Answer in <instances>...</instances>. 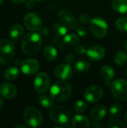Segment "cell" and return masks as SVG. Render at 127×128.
<instances>
[{"label":"cell","instance_id":"6da1fadb","mask_svg":"<svg viewBox=\"0 0 127 128\" xmlns=\"http://www.w3.org/2000/svg\"><path fill=\"white\" fill-rule=\"evenodd\" d=\"M41 36L38 33L31 32L25 34L22 40V50L26 56L35 55L40 48Z\"/></svg>","mask_w":127,"mask_h":128},{"label":"cell","instance_id":"7a4b0ae2","mask_svg":"<svg viewBox=\"0 0 127 128\" xmlns=\"http://www.w3.org/2000/svg\"><path fill=\"white\" fill-rule=\"evenodd\" d=\"M72 94L71 86L63 80L55 82L50 88V95L56 101H64L70 98Z\"/></svg>","mask_w":127,"mask_h":128},{"label":"cell","instance_id":"3957f363","mask_svg":"<svg viewBox=\"0 0 127 128\" xmlns=\"http://www.w3.org/2000/svg\"><path fill=\"white\" fill-rule=\"evenodd\" d=\"M15 46L13 43L8 39L0 40V64H8L13 58Z\"/></svg>","mask_w":127,"mask_h":128},{"label":"cell","instance_id":"277c9868","mask_svg":"<svg viewBox=\"0 0 127 128\" xmlns=\"http://www.w3.org/2000/svg\"><path fill=\"white\" fill-rule=\"evenodd\" d=\"M23 118L26 124L30 128L40 127L43 121L42 113L36 108L28 106L24 110Z\"/></svg>","mask_w":127,"mask_h":128},{"label":"cell","instance_id":"5b68a950","mask_svg":"<svg viewBox=\"0 0 127 128\" xmlns=\"http://www.w3.org/2000/svg\"><path fill=\"white\" fill-rule=\"evenodd\" d=\"M50 118L56 124L64 125L67 124L71 118V112L69 109L58 106L54 107L50 111Z\"/></svg>","mask_w":127,"mask_h":128},{"label":"cell","instance_id":"8992f818","mask_svg":"<svg viewBox=\"0 0 127 128\" xmlns=\"http://www.w3.org/2000/svg\"><path fill=\"white\" fill-rule=\"evenodd\" d=\"M113 96L118 100H127V82L123 79L116 80L110 85Z\"/></svg>","mask_w":127,"mask_h":128},{"label":"cell","instance_id":"52a82bcc","mask_svg":"<svg viewBox=\"0 0 127 128\" xmlns=\"http://www.w3.org/2000/svg\"><path fill=\"white\" fill-rule=\"evenodd\" d=\"M90 26L93 34L98 38L105 37L108 32V24L103 18L95 17L92 19L91 20Z\"/></svg>","mask_w":127,"mask_h":128},{"label":"cell","instance_id":"ba28073f","mask_svg":"<svg viewBox=\"0 0 127 128\" xmlns=\"http://www.w3.org/2000/svg\"><path fill=\"white\" fill-rule=\"evenodd\" d=\"M84 97L90 103L97 102L103 97V89L100 86H89L85 89Z\"/></svg>","mask_w":127,"mask_h":128},{"label":"cell","instance_id":"9c48e42d","mask_svg":"<svg viewBox=\"0 0 127 128\" xmlns=\"http://www.w3.org/2000/svg\"><path fill=\"white\" fill-rule=\"evenodd\" d=\"M58 18L67 28L73 29L76 28L78 26V20L76 17L71 11L67 9H64L59 12Z\"/></svg>","mask_w":127,"mask_h":128},{"label":"cell","instance_id":"30bf717a","mask_svg":"<svg viewBox=\"0 0 127 128\" xmlns=\"http://www.w3.org/2000/svg\"><path fill=\"white\" fill-rule=\"evenodd\" d=\"M49 86V76L44 72L39 73L34 81V90L37 93L46 92Z\"/></svg>","mask_w":127,"mask_h":128},{"label":"cell","instance_id":"8fae6325","mask_svg":"<svg viewBox=\"0 0 127 128\" xmlns=\"http://www.w3.org/2000/svg\"><path fill=\"white\" fill-rule=\"evenodd\" d=\"M24 24L30 31H37L42 27L40 18L34 13H28L24 17Z\"/></svg>","mask_w":127,"mask_h":128},{"label":"cell","instance_id":"7c38bea8","mask_svg":"<svg viewBox=\"0 0 127 128\" xmlns=\"http://www.w3.org/2000/svg\"><path fill=\"white\" fill-rule=\"evenodd\" d=\"M54 74L56 78L61 80H66L70 79L73 75L72 68L69 64H62L58 65L55 70Z\"/></svg>","mask_w":127,"mask_h":128},{"label":"cell","instance_id":"4fadbf2b","mask_svg":"<svg viewBox=\"0 0 127 128\" xmlns=\"http://www.w3.org/2000/svg\"><path fill=\"white\" fill-rule=\"evenodd\" d=\"M39 63L37 60L28 58L24 60L21 64V70L25 75H32L39 69Z\"/></svg>","mask_w":127,"mask_h":128},{"label":"cell","instance_id":"5bb4252c","mask_svg":"<svg viewBox=\"0 0 127 128\" xmlns=\"http://www.w3.org/2000/svg\"><path fill=\"white\" fill-rule=\"evenodd\" d=\"M16 93V87L11 83H3L0 86V94L5 99H12Z\"/></svg>","mask_w":127,"mask_h":128},{"label":"cell","instance_id":"9a60e30c","mask_svg":"<svg viewBox=\"0 0 127 128\" xmlns=\"http://www.w3.org/2000/svg\"><path fill=\"white\" fill-rule=\"evenodd\" d=\"M87 56L91 61H99L104 57L105 50L100 46H93L87 50Z\"/></svg>","mask_w":127,"mask_h":128},{"label":"cell","instance_id":"2e32d148","mask_svg":"<svg viewBox=\"0 0 127 128\" xmlns=\"http://www.w3.org/2000/svg\"><path fill=\"white\" fill-rule=\"evenodd\" d=\"M90 125V121L85 116L76 115L72 119V126L74 128H88Z\"/></svg>","mask_w":127,"mask_h":128},{"label":"cell","instance_id":"e0dca14e","mask_svg":"<svg viewBox=\"0 0 127 128\" xmlns=\"http://www.w3.org/2000/svg\"><path fill=\"white\" fill-rule=\"evenodd\" d=\"M107 114V109L105 106L98 105L95 106L90 112V116L94 121H100L103 119Z\"/></svg>","mask_w":127,"mask_h":128},{"label":"cell","instance_id":"ac0fdd59","mask_svg":"<svg viewBox=\"0 0 127 128\" xmlns=\"http://www.w3.org/2000/svg\"><path fill=\"white\" fill-rule=\"evenodd\" d=\"M100 74H101V76L105 80V82L106 85L110 84L111 81L114 79L115 76L114 69L111 66H109V65H105L101 68Z\"/></svg>","mask_w":127,"mask_h":128},{"label":"cell","instance_id":"d6986e66","mask_svg":"<svg viewBox=\"0 0 127 128\" xmlns=\"http://www.w3.org/2000/svg\"><path fill=\"white\" fill-rule=\"evenodd\" d=\"M24 32V28L20 24H15L13 26H11L10 29V37L13 40H19L21 38Z\"/></svg>","mask_w":127,"mask_h":128},{"label":"cell","instance_id":"ffe728a7","mask_svg":"<svg viewBox=\"0 0 127 128\" xmlns=\"http://www.w3.org/2000/svg\"><path fill=\"white\" fill-rule=\"evenodd\" d=\"M43 56L47 61H55L58 56L57 50L52 46H47L43 50Z\"/></svg>","mask_w":127,"mask_h":128},{"label":"cell","instance_id":"44dd1931","mask_svg":"<svg viewBox=\"0 0 127 128\" xmlns=\"http://www.w3.org/2000/svg\"><path fill=\"white\" fill-rule=\"evenodd\" d=\"M112 7L117 12L125 14L127 12V0H113Z\"/></svg>","mask_w":127,"mask_h":128},{"label":"cell","instance_id":"7402d4cb","mask_svg":"<svg viewBox=\"0 0 127 128\" xmlns=\"http://www.w3.org/2000/svg\"><path fill=\"white\" fill-rule=\"evenodd\" d=\"M19 74V70L16 67H9L4 71V78L7 80L12 81L17 78Z\"/></svg>","mask_w":127,"mask_h":128},{"label":"cell","instance_id":"603a6c76","mask_svg":"<svg viewBox=\"0 0 127 128\" xmlns=\"http://www.w3.org/2000/svg\"><path fill=\"white\" fill-rule=\"evenodd\" d=\"M52 31H53L54 34H55V36L61 38V37L66 35V34L67 32V28L64 24H61V23L57 22V23H55L53 25Z\"/></svg>","mask_w":127,"mask_h":128},{"label":"cell","instance_id":"cb8c5ba5","mask_svg":"<svg viewBox=\"0 0 127 128\" xmlns=\"http://www.w3.org/2000/svg\"><path fill=\"white\" fill-rule=\"evenodd\" d=\"M38 100L40 104L46 109H49L53 106V99L50 96L41 95L39 97Z\"/></svg>","mask_w":127,"mask_h":128},{"label":"cell","instance_id":"d4e9b609","mask_svg":"<svg viewBox=\"0 0 127 128\" xmlns=\"http://www.w3.org/2000/svg\"><path fill=\"white\" fill-rule=\"evenodd\" d=\"M63 42L66 45L74 46V45H76L79 42V38L75 34H69L64 36Z\"/></svg>","mask_w":127,"mask_h":128},{"label":"cell","instance_id":"484cf974","mask_svg":"<svg viewBox=\"0 0 127 128\" xmlns=\"http://www.w3.org/2000/svg\"><path fill=\"white\" fill-rule=\"evenodd\" d=\"M90 68V63L85 60H79L77 61L74 64V68L76 71L79 72H85L87 71Z\"/></svg>","mask_w":127,"mask_h":128},{"label":"cell","instance_id":"4316f807","mask_svg":"<svg viewBox=\"0 0 127 128\" xmlns=\"http://www.w3.org/2000/svg\"><path fill=\"white\" fill-rule=\"evenodd\" d=\"M122 112V106L119 104H113L109 110V117L110 118H117L119 117Z\"/></svg>","mask_w":127,"mask_h":128},{"label":"cell","instance_id":"83f0119b","mask_svg":"<svg viewBox=\"0 0 127 128\" xmlns=\"http://www.w3.org/2000/svg\"><path fill=\"white\" fill-rule=\"evenodd\" d=\"M115 62L119 65L125 64L127 62V55L124 52H118L115 56Z\"/></svg>","mask_w":127,"mask_h":128},{"label":"cell","instance_id":"f1b7e54d","mask_svg":"<svg viewBox=\"0 0 127 128\" xmlns=\"http://www.w3.org/2000/svg\"><path fill=\"white\" fill-rule=\"evenodd\" d=\"M116 27L122 32H127V18H119L116 21Z\"/></svg>","mask_w":127,"mask_h":128},{"label":"cell","instance_id":"f546056e","mask_svg":"<svg viewBox=\"0 0 127 128\" xmlns=\"http://www.w3.org/2000/svg\"><path fill=\"white\" fill-rule=\"evenodd\" d=\"M106 127L108 128H126L127 124L120 120H112L107 124Z\"/></svg>","mask_w":127,"mask_h":128},{"label":"cell","instance_id":"4dcf8cb0","mask_svg":"<svg viewBox=\"0 0 127 128\" xmlns=\"http://www.w3.org/2000/svg\"><path fill=\"white\" fill-rule=\"evenodd\" d=\"M73 108L75 111L79 112H85L88 109V104L83 100H79L76 102Z\"/></svg>","mask_w":127,"mask_h":128},{"label":"cell","instance_id":"1f68e13d","mask_svg":"<svg viewBox=\"0 0 127 128\" xmlns=\"http://www.w3.org/2000/svg\"><path fill=\"white\" fill-rule=\"evenodd\" d=\"M76 32L81 37H84L87 34V30L84 26H77Z\"/></svg>","mask_w":127,"mask_h":128},{"label":"cell","instance_id":"d6a6232c","mask_svg":"<svg viewBox=\"0 0 127 128\" xmlns=\"http://www.w3.org/2000/svg\"><path fill=\"white\" fill-rule=\"evenodd\" d=\"M75 50V52L77 54V55H83L85 52H86V50L85 48L82 46V45H79V46H76L74 49Z\"/></svg>","mask_w":127,"mask_h":128},{"label":"cell","instance_id":"836d02e7","mask_svg":"<svg viewBox=\"0 0 127 128\" xmlns=\"http://www.w3.org/2000/svg\"><path fill=\"white\" fill-rule=\"evenodd\" d=\"M79 20H80V22L82 23V24H87L89 21H90V17L88 14H82L80 17H79Z\"/></svg>","mask_w":127,"mask_h":128},{"label":"cell","instance_id":"e575fe53","mask_svg":"<svg viewBox=\"0 0 127 128\" xmlns=\"http://www.w3.org/2000/svg\"><path fill=\"white\" fill-rule=\"evenodd\" d=\"M64 60H65V62H67V64H71V63L74 62L75 57H74V56H73L72 53H69V54H67V55L65 56Z\"/></svg>","mask_w":127,"mask_h":128},{"label":"cell","instance_id":"d590c367","mask_svg":"<svg viewBox=\"0 0 127 128\" xmlns=\"http://www.w3.org/2000/svg\"><path fill=\"white\" fill-rule=\"evenodd\" d=\"M25 1V0H12L13 2L16 3V4H21V3L24 2Z\"/></svg>","mask_w":127,"mask_h":128},{"label":"cell","instance_id":"8d00e7d4","mask_svg":"<svg viewBox=\"0 0 127 128\" xmlns=\"http://www.w3.org/2000/svg\"><path fill=\"white\" fill-rule=\"evenodd\" d=\"M2 106H3V100H2V99L0 98V109H1Z\"/></svg>","mask_w":127,"mask_h":128},{"label":"cell","instance_id":"74e56055","mask_svg":"<svg viewBox=\"0 0 127 128\" xmlns=\"http://www.w3.org/2000/svg\"><path fill=\"white\" fill-rule=\"evenodd\" d=\"M25 128V126H23V125H16V126H15V128Z\"/></svg>","mask_w":127,"mask_h":128},{"label":"cell","instance_id":"f35d334b","mask_svg":"<svg viewBox=\"0 0 127 128\" xmlns=\"http://www.w3.org/2000/svg\"><path fill=\"white\" fill-rule=\"evenodd\" d=\"M125 122H126V123L127 124V113H126V115H125Z\"/></svg>","mask_w":127,"mask_h":128},{"label":"cell","instance_id":"ab89813d","mask_svg":"<svg viewBox=\"0 0 127 128\" xmlns=\"http://www.w3.org/2000/svg\"><path fill=\"white\" fill-rule=\"evenodd\" d=\"M3 1H4V0H0V4H2Z\"/></svg>","mask_w":127,"mask_h":128},{"label":"cell","instance_id":"60d3db41","mask_svg":"<svg viewBox=\"0 0 127 128\" xmlns=\"http://www.w3.org/2000/svg\"><path fill=\"white\" fill-rule=\"evenodd\" d=\"M33 1H35V2H40V1H43V0H33Z\"/></svg>","mask_w":127,"mask_h":128},{"label":"cell","instance_id":"b9f144b4","mask_svg":"<svg viewBox=\"0 0 127 128\" xmlns=\"http://www.w3.org/2000/svg\"><path fill=\"white\" fill-rule=\"evenodd\" d=\"M126 46V49H127V42L126 43V46Z\"/></svg>","mask_w":127,"mask_h":128},{"label":"cell","instance_id":"7bdbcfd3","mask_svg":"<svg viewBox=\"0 0 127 128\" xmlns=\"http://www.w3.org/2000/svg\"></svg>","mask_w":127,"mask_h":128}]
</instances>
